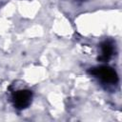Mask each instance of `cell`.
<instances>
[{
	"mask_svg": "<svg viewBox=\"0 0 122 122\" xmlns=\"http://www.w3.org/2000/svg\"><path fill=\"white\" fill-rule=\"evenodd\" d=\"M100 55L98 60L101 62H108L115 51V45L112 40H105L100 43Z\"/></svg>",
	"mask_w": 122,
	"mask_h": 122,
	"instance_id": "3",
	"label": "cell"
},
{
	"mask_svg": "<svg viewBox=\"0 0 122 122\" xmlns=\"http://www.w3.org/2000/svg\"><path fill=\"white\" fill-rule=\"evenodd\" d=\"M32 98L33 92L28 88H16L10 91V101L16 110L22 111L30 107Z\"/></svg>",
	"mask_w": 122,
	"mask_h": 122,
	"instance_id": "2",
	"label": "cell"
},
{
	"mask_svg": "<svg viewBox=\"0 0 122 122\" xmlns=\"http://www.w3.org/2000/svg\"><path fill=\"white\" fill-rule=\"evenodd\" d=\"M89 74L92 76L95 77L104 85L108 86H115L118 83V74L116 71L107 65H102V66H97L91 68L88 71Z\"/></svg>",
	"mask_w": 122,
	"mask_h": 122,
	"instance_id": "1",
	"label": "cell"
}]
</instances>
